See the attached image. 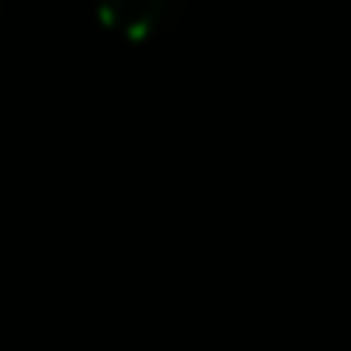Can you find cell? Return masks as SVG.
Masks as SVG:
<instances>
[{
    "label": "cell",
    "mask_w": 351,
    "mask_h": 351,
    "mask_svg": "<svg viewBox=\"0 0 351 351\" xmlns=\"http://www.w3.org/2000/svg\"><path fill=\"white\" fill-rule=\"evenodd\" d=\"M165 4L169 0H97V14L107 28L128 38H145L158 25Z\"/></svg>",
    "instance_id": "obj_1"
}]
</instances>
